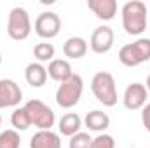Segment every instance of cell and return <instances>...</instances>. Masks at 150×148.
<instances>
[{"label": "cell", "instance_id": "cell-1", "mask_svg": "<svg viewBox=\"0 0 150 148\" xmlns=\"http://www.w3.org/2000/svg\"><path fill=\"white\" fill-rule=\"evenodd\" d=\"M147 5L140 0H131L122 7V28L127 35H142L147 30Z\"/></svg>", "mask_w": 150, "mask_h": 148}, {"label": "cell", "instance_id": "cell-2", "mask_svg": "<svg viewBox=\"0 0 150 148\" xmlns=\"http://www.w3.org/2000/svg\"><path fill=\"white\" fill-rule=\"evenodd\" d=\"M91 91L94 94V98L103 105V106H115L117 105V85H115V78L108 72H98L94 73L91 80Z\"/></svg>", "mask_w": 150, "mask_h": 148}, {"label": "cell", "instance_id": "cell-3", "mask_svg": "<svg viewBox=\"0 0 150 148\" xmlns=\"http://www.w3.org/2000/svg\"><path fill=\"white\" fill-rule=\"evenodd\" d=\"M150 59V38H138L131 44H126L119 51V61L124 66H138Z\"/></svg>", "mask_w": 150, "mask_h": 148}, {"label": "cell", "instance_id": "cell-4", "mask_svg": "<svg viewBox=\"0 0 150 148\" xmlns=\"http://www.w3.org/2000/svg\"><path fill=\"white\" fill-rule=\"evenodd\" d=\"M82 92H84V80L80 75L74 73L67 82L59 84L56 91V103L61 108H74L80 101Z\"/></svg>", "mask_w": 150, "mask_h": 148}, {"label": "cell", "instance_id": "cell-5", "mask_svg": "<svg viewBox=\"0 0 150 148\" xmlns=\"http://www.w3.org/2000/svg\"><path fill=\"white\" fill-rule=\"evenodd\" d=\"M30 33H32V21L28 11L23 7L11 9L7 19V35L16 42H21L30 37Z\"/></svg>", "mask_w": 150, "mask_h": 148}, {"label": "cell", "instance_id": "cell-6", "mask_svg": "<svg viewBox=\"0 0 150 148\" xmlns=\"http://www.w3.org/2000/svg\"><path fill=\"white\" fill-rule=\"evenodd\" d=\"M25 108L30 115V120H32V125L38 127V131H51L54 122H56V117H54V111L51 106H47L44 101L40 99H30L26 101Z\"/></svg>", "mask_w": 150, "mask_h": 148}, {"label": "cell", "instance_id": "cell-7", "mask_svg": "<svg viewBox=\"0 0 150 148\" xmlns=\"http://www.w3.org/2000/svg\"><path fill=\"white\" fill-rule=\"evenodd\" d=\"M35 33L40 38H54L58 37V33L61 32V19L56 12L52 11H47V12H42L38 14V18L35 19Z\"/></svg>", "mask_w": 150, "mask_h": 148}, {"label": "cell", "instance_id": "cell-8", "mask_svg": "<svg viewBox=\"0 0 150 148\" xmlns=\"http://www.w3.org/2000/svg\"><path fill=\"white\" fill-rule=\"evenodd\" d=\"M23 91L19 84L11 78H0V110L2 108H14L21 103Z\"/></svg>", "mask_w": 150, "mask_h": 148}, {"label": "cell", "instance_id": "cell-9", "mask_svg": "<svg viewBox=\"0 0 150 148\" xmlns=\"http://www.w3.org/2000/svg\"><path fill=\"white\" fill-rule=\"evenodd\" d=\"M147 98H149L147 87H145L143 84H140V82H133V84H129V85L126 87L122 101H124V106H126L127 110L133 111V110L143 108V106L147 105Z\"/></svg>", "mask_w": 150, "mask_h": 148}, {"label": "cell", "instance_id": "cell-10", "mask_svg": "<svg viewBox=\"0 0 150 148\" xmlns=\"http://www.w3.org/2000/svg\"><path fill=\"white\" fill-rule=\"evenodd\" d=\"M113 40H115L113 30L110 26H105L103 25V26H98L93 32L91 40H89V47L96 54H107L113 47Z\"/></svg>", "mask_w": 150, "mask_h": 148}, {"label": "cell", "instance_id": "cell-11", "mask_svg": "<svg viewBox=\"0 0 150 148\" xmlns=\"http://www.w3.org/2000/svg\"><path fill=\"white\" fill-rule=\"evenodd\" d=\"M87 7L101 21H110L117 14V2L115 0H87Z\"/></svg>", "mask_w": 150, "mask_h": 148}, {"label": "cell", "instance_id": "cell-12", "mask_svg": "<svg viewBox=\"0 0 150 148\" xmlns=\"http://www.w3.org/2000/svg\"><path fill=\"white\" fill-rule=\"evenodd\" d=\"M47 75L52 80L63 84V82H67L74 75V70H72V65L67 59H52L47 65Z\"/></svg>", "mask_w": 150, "mask_h": 148}, {"label": "cell", "instance_id": "cell-13", "mask_svg": "<svg viewBox=\"0 0 150 148\" xmlns=\"http://www.w3.org/2000/svg\"><path fill=\"white\" fill-rule=\"evenodd\" d=\"M84 125L89 131L94 132H105L110 127V117L101 110H93L87 111V115L84 117Z\"/></svg>", "mask_w": 150, "mask_h": 148}, {"label": "cell", "instance_id": "cell-14", "mask_svg": "<svg viewBox=\"0 0 150 148\" xmlns=\"http://www.w3.org/2000/svg\"><path fill=\"white\" fill-rule=\"evenodd\" d=\"M30 148H61L59 134L52 131H37L30 140Z\"/></svg>", "mask_w": 150, "mask_h": 148}, {"label": "cell", "instance_id": "cell-15", "mask_svg": "<svg viewBox=\"0 0 150 148\" xmlns=\"http://www.w3.org/2000/svg\"><path fill=\"white\" fill-rule=\"evenodd\" d=\"M87 42L82 37H70L63 44V54L68 59H82L87 54Z\"/></svg>", "mask_w": 150, "mask_h": 148}, {"label": "cell", "instance_id": "cell-16", "mask_svg": "<svg viewBox=\"0 0 150 148\" xmlns=\"http://www.w3.org/2000/svg\"><path fill=\"white\" fill-rule=\"evenodd\" d=\"M25 78L28 82V85L32 87H42L47 80V68L42 63H30L25 70Z\"/></svg>", "mask_w": 150, "mask_h": 148}, {"label": "cell", "instance_id": "cell-17", "mask_svg": "<svg viewBox=\"0 0 150 148\" xmlns=\"http://www.w3.org/2000/svg\"><path fill=\"white\" fill-rule=\"evenodd\" d=\"M80 127H82V118L77 113H65L59 118V124H58L59 132L63 136H68V138H72L74 134L80 132Z\"/></svg>", "mask_w": 150, "mask_h": 148}, {"label": "cell", "instance_id": "cell-18", "mask_svg": "<svg viewBox=\"0 0 150 148\" xmlns=\"http://www.w3.org/2000/svg\"><path fill=\"white\" fill-rule=\"evenodd\" d=\"M54 54H56V49L51 42H38L33 47V56L37 63H47V61L51 63L54 59Z\"/></svg>", "mask_w": 150, "mask_h": 148}, {"label": "cell", "instance_id": "cell-19", "mask_svg": "<svg viewBox=\"0 0 150 148\" xmlns=\"http://www.w3.org/2000/svg\"><path fill=\"white\" fill-rule=\"evenodd\" d=\"M11 124H12V127H14V131H26L30 125H32V120H30V115H28V111L25 106H21V108H16V110L12 111V115H11Z\"/></svg>", "mask_w": 150, "mask_h": 148}, {"label": "cell", "instance_id": "cell-20", "mask_svg": "<svg viewBox=\"0 0 150 148\" xmlns=\"http://www.w3.org/2000/svg\"><path fill=\"white\" fill-rule=\"evenodd\" d=\"M21 138L19 132L14 129H5L0 132V148H19Z\"/></svg>", "mask_w": 150, "mask_h": 148}, {"label": "cell", "instance_id": "cell-21", "mask_svg": "<svg viewBox=\"0 0 150 148\" xmlns=\"http://www.w3.org/2000/svg\"><path fill=\"white\" fill-rule=\"evenodd\" d=\"M91 143H93V138L87 132H77L70 138L68 148H91Z\"/></svg>", "mask_w": 150, "mask_h": 148}, {"label": "cell", "instance_id": "cell-22", "mask_svg": "<svg viewBox=\"0 0 150 148\" xmlns=\"http://www.w3.org/2000/svg\"><path fill=\"white\" fill-rule=\"evenodd\" d=\"M91 148H115V140H113L110 134H100L96 138H93V143Z\"/></svg>", "mask_w": 150, "mask_h": 148}, {"label": "cell", "instance_id": "cell-23", "mask_svg": "<svg viewBox=\"0 0 150 148\" xmlns=\"http://www.w3.org/2000/svg\"><path fill=\"white\" fill-rule=\"evenodd\" d=\"M142 122H143L145 129L150 132V103H147L142 110Z\"/></svg>", "mask_w": 150, "mask_h": 148}, {"label": "cell", "instance_id": "cell-24", "mask_svg": "<svg viewBox=\"0 0 150 148\" xmlns=\"http://www.w3.org/2000/svg\"><path fill=\"white\" fill-rule=\"evenodd\" d=\"M145 87H147V91H150V75L147 77V84H145Z\"/></svg>", "mask_w": 150, "mask_h": 148}, {"label": "cell", "instance_id": "cell-25", "mask_svg": "<svg viewBox=\"0 0 150 148\" xmlns=\"http://www.w3.org/2000/svg\"><path fill=\"white\" fill-rule=\"evenodd\" d=\"M0 127H2V115H0Z\"/></svg>", "mask_w": 150, "mask_h": 148}, {"label": "cell", "instance_id": "cell-26", "mask_svg": "<svg viewBox=\"0 0 150 148\" xmlns=\"http://www.w3.org/2000/svg\"><path fill=\"white\" fill-rule=\"evenodd\" d=\"M0 65H2V54H0Z\"/></svg>", "mask_w": 150, "mask_h": 148}]
</instances>
